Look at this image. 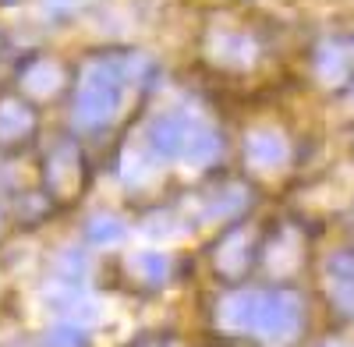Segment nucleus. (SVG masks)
Here are the masks:
<instances>
[{
	"instance_id": "2",
	"label": "nucleus",
	"mask_w": 354,
	"mask_h": 347,
	"mask_svg": "<svg viewBox=\"0 0 354 347\" xmlns=\"http://www.w3.org/2000/svg\"><path fill=\"white\" fill-rule=\"evenodd\" d=\"M305 326V301L294 291H266L262 319L255 326V337L266 347H290L301 337Z\"/></svg>"
},
{
	"instance_id": "13",
	"label": "nucleus",
	"mask_w": 354,
	"mask_h": 347,
	"mask_svg": "<svg viewBox=\"0 0 354 347\" xmlns=\"http://www.w3.org/2000/svg\"><path fill=\"white\" fill-rule=\"evenodd\" d=\"M248 245H252L248 230H230L227 241H223L220 252H216V266H220L227 276H238V273L248 266Z\"/></svg>"
},
{
	"instance_id": "17",
	"label": "nucleus",
	"mask_w": 354,
	"mask_h": 347,
	"mask_svg": "<svg viewBox=\"0 0 354 347\" xmlns=\"http://www.w3.org/2000/svg\"><path fill=\"white\" fill-rule=\"evenodd\" d=\"M128 270L135 273V276H142L145 283H163L167 280V273H170V259L163 255V252H131L128 255Z\"/></svg>"
},
{
	"instance_id": "1",
	"label": "nucleus",
	"mask_w": 354,
	"mask_h": 347,
	"mask_svg": "<svg viewBox=\"0 0 354 347\" xmlns=\"http://www.w3.org/2000/svg\"><path fill=\"white\" fill-rule=\"evenodd\" d=\"M131 85L128 61H93L82 75V89L75 100L78 128H103L124 106V89Z\"/></svg>"
},
{
	"instance_id": "4",
	"label": "nucleus",
	"mask_w": 354,
	"mask_h": 347,
	"mask_svg": "<svg viewBox=\"0 0 354 347\" xmlns=\"http://www.w3.org/2000/svg\"><path fill=\"white\" fill-rule=\"evenodd\" d=\"M262 305H266V291H234L220 301L216 323L220 330H230V333H255L262 319Z\"/></svg>"
},
{
	"instance_id": "12",
	"label": "nucleus",
	"mask_w": 354,
	"mask_h": 347,
	"mask_svg": "<svg viewBox=\"0 0 354 347\" xmlns=\"http://www.w3.org/2000/svg\"><path fill=\"white\" fill-rule=\"evenodd\" d=\"M128 238V223L113 213H100L85 223V241L96 245V248H110V245H121Z\"/></svg>"
},
{
	"instance_id": "9",
	"label": "nucleus",
	"mask_w": 354,
	"mask_h": 347,
	"mask_svg": "<svg viewBox=\"0 0 354 347\" xmlns=\"http://www.w3.org/2000/svg\"><path fill=\"white\" fill-rule=\"evenodd\" d=\"M156 174H160V156L153 153L149 142H131V146L121 153V178H124V185L142 188V185H149Z\"/></svg>"
},
{
	"instance_id": "22",
	"label": "nucleus",
	"mask_w": 354,
	"mask_h": 347,
	"mask_svg": "<svg viewBox=\"0 0 354 347\" xmlns=\"http://www.w3.org/2000/svg\"><path fill=\"white\" fill-rule=\"evenodd\" d=\"M82 4V0H46V8L50 11H57V15H64V11H75Z\"/></svg>"
},
{
	"instance_id": "8",
	"label": "nucleus",
	"mask_w": 354,
	"mask_h": 347,
	"mask_svg": "<svg viewBox=\"0 0 354 347\" xmlns=\"http://www.w3.org/2000/svg\"><path fill=\"white\" fill-rule=\"evenodd\" d=\"M216 156H220V135H216V128L209 121L195 118L192 121V131L185 138V149H181V156H177V160H181L188 170H202V167H209Z\"/></svg>"
},
{
	"instance_id": "18",
	"label": "nucleus",
	"mask_w": 354,
	"mask_h": 347,
	"mask_svg": "<svg viewBox=\"0 0 354 347\" xmlns=\"http://www.w3.org/2000/svg\"><path fill=\"white\" fill-rule=\"evenodd\" d=\"M142 238L149 245H170V241H181L185 238V227L177 223L170 213H156L142 223Z\"/></svg>"
},
{
	"instance_id": "15",
	"label": "nucleus",
	"mask_w": 354,
	"mask_h": 347,
	"mask_svg": "<svg viewBox=\"0 0 354 347\" xmlns=\"http://www.w3.org/2000/svg\"><path fill=\"white\" fill-rule=\"evenodd\" d=\"M245 206H248V191L241 185H230V188H220L209 202H205L202 216L205 220H234Z\"/></svg>"
},
{
	"instance_id": "11",
	"label": "nucleus",
	"mask_w": 354,
	"mask_h": 347,
	"mask_svg": "<svg viewBox=\"0 0 354 347\" xmlns=\"http://www.w3.org/2000/svg\"><path fill=\"white\" fill-rule=\"evenodd\" d=\"M78 178H82V170H78V149L68 142V146H61V149L50 156V185L57 188V195H75Z\"/></svg>"
},
{
	"instance_id": "10",
	"label": "nucleus",
	"mask_w": 354,
	"mask_h": 347,
	"mask_svg": "<svg viewBox=\"0 0 354 347\" xmlns=\"http://www.w3.org/2000/svg\"><path fill=\"white\" fill-rule=\"evenodd\" d=\"M351 71H354V46H347V43H326V46H319V53H315V75L326 82V85L347 82Z\"/></svg>"
},
{
	"instance_id": "16",
	"label": "nucleus",
	"mask_w": 354,
	"mask_h": 347,
	"mask_svg": "<svg viewBox=\"0 0 354 347\" xmlns=\"http://www.w3.org/2000/svg\"><path fill=\"white\" fill-rule=\"evenodd\" d=\"M61 82H64V71H61V64H53V61H36L32 68L25 71L28 96H39V100L53 96L57 89H61Z\"/></svg>"
},
{
	"instance_id": "3",
	"label": "nucleus",
	"mask_w": 354,
	"mask_h": 347,
	"mask_svg": "<svg viewBox=\"0 0 354 347\" xmlns=\"http://www.w3.org/2000/svg\"><path fill=\"white\" fill-rule=\"evenodd\" d=\"M192 113H181V110H167L160 118H153L149 131H145V142L153 146V153L160 160H177L185 149V138L192 131Z\"/></svg>"
},
{
	"instance_id": "14",
	"label": "nucleus",
	"mask_w": 354,
	"mask_h": 347,
	"mask_svg": "<svg viewBox=\"0 0 354 347\" xmlns=\"http://www.w3.org/2000/svg\"><path fill=\"white\" fill-rule=\"evenodd\" d=\"M32 131V110L18 100L0 103V142H18Z\"/></svg>"
},
{
	"instance_id": "20",
	"label": "nucleus",
	"mask_w": 354,
	"mask_h": 347,
	"mask_svg": "<svg viewBox=\"0 0 354 347\" xmlns=\"http://www.w3.org/2000/svg\"><path fill=\"white\" fill-rule=\"evenodd\" d=\"M294 266H298V238L283 234V238L270 248V270H273V273H290Z\"/></svg>"
},
{
	"instance_id": "23",
	"label": "nucleus",
	"mask_w": 354,
	"mask_h": 347,
	"mask_svg": "<svg viewBox=\"0 0 354 347\" xmlns=\"http://www.w3.org/2000/svg\"><path fill=\"white\" fill-rule=\"evenodd\" d=\"M322 347H347V344H322Z\"/></svg>"
},
{
	"instance_id": "6",
	"label": "nucleus",
	"mask_w": 354,
	"mask_h": 347,
	"mask_svg": "<svg viewBox=\"0 0 354 347\" xmlns=\"http://www.w3.org/2000/svg\"><path fill=\"white\" fill-rule=\"evenodd\" d=\"M209 53L216 64H227V68H252L259 61V43L238 28H216L209 36Z\"/></svg>"
},
{
	"instance_id": "21",
	"label": "nucleus",
	"mask_w": 354,
	"mask_h": 347,
	"mask_svg": "<svg viewBox=\"0 0 354 347\" xmlns=\"http://www.w3.org/2000/svg\"><path fill=\"white\" fill-rule=\"evenodd\" d=\"M43 347H85V330L75 323H61L46 333Z\"/></svg>"
},
{
	"instance_id": "5",
	"label": "nucleus",
	"mask_w": 354,
	"mask_h": 347,
	"mask_svg": "<svg viewBox=\"0 0 354 347\" xmlns=\"http://www.w3.org/2000/svg\"><path fill=\"white\" fill-rule=\"evenodd\" d=\"M245 156L252 163V170L259 174H273L290 160V146H287V135L277 128H255L245 138Z\"/></svg>"
},
{
	"instance_id": "7",
	"label": "nucleus",
	"mask_w": 354,
	"mask_h": 347,
	"mask_svg": "<svg viewBox=\"0 0 354 347\" xmlns=\"http://www.w3.org/2000/svg\"><path fill=\"white\" fill-rule=\"evenodd\" d=\"M322 280L337 312L354 315V252H333L322 266Z\"/></svg>"
},
{
	"instance_id": "19",
	"label": "nucleus",
	"mask_w": 354,
	"mask_h": 347,
	"mask_svg": "<svg viewBox=\"0 0 354 347\" xmlns=\"http://www.w3.org/2000/svg\"><path fill=\"white\" fill-rule=\"evenodd\" d=\"M57 276L71 280V283L85 280L88 276V255L82 248H64L61 255H57Z\"/></svg>"
}]
</instances>
